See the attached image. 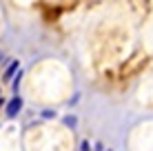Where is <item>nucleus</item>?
<instances>
[{
	"mask_svg": "<svg viewBox=\"0 0 153 151\" xmlns=\"http://www.w3.org/2000/svg\"><path fill=\"white\" fill-rule=\"evenodd\" d=\"M65 122H67V124H71V127H73V124H76V118H65Z\"/></svg>",
	"mask_w": 153,
	"mask_h": 151,
	"instance_id": "nucleus-4",
	"label": "nucleus"
},
{
	"mask_svg": "<svg viewBox=\"0 0 153 151\" xmlns=\"http://www.w3.org/2000/svg\"><path fill=\"white\" fill-rule=\"evenodd\" d=\"M18 69H20V65H18V62H13V65L9 67L7 71H4V80H11V78H13V74H16Z\"/></svg>",
	"mask_w": 153,
	"mask_h": 151,
	"instance_id": "nucleus-2",
	"label": "nucleus"
},
{
	"mask_svg": "<svg viewBox=\"0 0 153 151\" xmlns=\"http://www.w3.org/2000/svg\"><path fill=\"white\" fill-rule=\"evenodd\" d=\"M0 105H2V100H0Z\"/></svg>",
	"mask_w": 153,
	"mask_h": 151,
	"instance_id": "nucleus-6",
	"label": "nucleus"
},
{
	"mask_svg": "<svg viewBox=\"0 0 153 151\" xmlns=\"http://www.w3.org/2000/svg\"><path fill=\"white\" fill-rule=\"evenodd\" d=\"M82 151H89V142H82Z\"/></svg>",
	"mask_w": 153,
	"mask_h": 151,
	"instance_id": "nucleus-5",
	"label": "nucleus"
},
{
	"mask_svg": "<svg viewBox=\"0 0 153 151\" xmlns=\"http://www.w3.org/2000/svg\"><path fill=\"white\" fill-rule=\"evenodd\" d=\"M18 85H20V71H18V78L13 80V89H16V91H18Z\"/></svg>",
	"mask_w": 153,
	"mask_h": 151,
	"instance_id": "nucleus-3",
	"label": "nucleus"
},
{
	"mask_svg": "<svg viewBox=\"0 0 153 151\" xmlns=\"http://www.w3.org/2000/svg\"><path fill=\"white\" fill-rule=\"evenodd\" d=\"M20 109H22V100H20V98L16 96V98H11V100L7 102L4 111H7V116H9V118H16V116L20 113Z\"/></svg>",
	"mask_w": 153,
	"mask_h": 151,
	"instance_id": "nucleus-1",
	"label": "nucleus"
}]
</instances>
